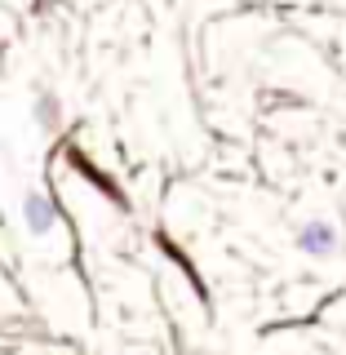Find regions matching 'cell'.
Masks as SVG:
<instances>
[{
  "instance_id": "3957f363",
  "label": "cell",
  "mask_w": 346,
  "mask_h": 355,
  "mask_svg": "<svg viewBox=\"0 0 346 355\" xmlns=\"http://www.w3.org/2000/svg\"><path fill=\"white\" fill-rule=\"evenodd\" d=\"M31 120L49 133V129H58V120H62V103H58V94H49V89H40L36 98H31Z\"/></svg>"
},
{
  "instance_id": "6da1fadb",
  "label": "cell",
  "mask_w": 346,
  "mask_h": 355,
  "mask_svg": "<svg viewBox=\"0 0 346 355\" xmlns=\"http://www.w3.org/2000/svg\"><path fill=\"white\" fill-rule=\"evenodd\" d=\"M293 244H297V253H306V258H333V253H338V244H342V236H338V227H333V222L311 218V222L297 227Z\"/></svg>"
},
{
  "instance_id": "7a4b0ae2",
  "label": "cell",
  "mask_w": 346,
  "mask_h": 355,
  "mask_svg": "<svg viewBox=\"0 0 346 355\" xmlns=\"http://www.w3.org/2000/svg\"><path fill=\"white\" fill-rule=\"evenodd\" d=\"M22 227H27L31 236H49V231L58 227V205H53L49 191H27L22 196Z\"/></svg>"
}]
</instances>
